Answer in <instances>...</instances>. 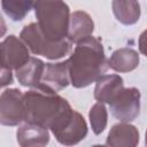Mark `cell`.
Masks as SVG:
<instances>
[{
  "instance_id": "1",
  "label": "cell",
  "mask_w": 147,
  "mask_h": 147,
  "mask_svg": "<svg viewBox=\"0 0 147 147\" xmlns=\"http://www.w3.org/2000/svg\"><path fill=\"white\" fill-rule=\"evenodd\" d=\"M67 61L69 64L70 83L76 88L86 87L96 82L109 68L103 46L93 36L78 42Z\"/></svg>"
},
{
  "instance_id": "2",
  "label": "cell",
  "mask_w": 147,
  "mask_h": 147,
  "mask_svg": "<svg viewBox=\"0 0 147 147\" xmlns=\"http://www.w3.org/2000/svg\"><path fill=\"white\" fill-rule=\"evenodd\" d=\"M25 123L41 125L51 131L59 129L74 113L70 103L59 94L30 90L24 93Z\"/></svg>"
},
{
  "instance_id": "3",
  "label": "cell",
  "mask_w": 147,
  "mask_h": 147,
  "mask_svg": "<svg viewBox=\"0 0 147 147\" xmlns=\"http://www.w3.org/2000/svg\"><path fill=\"white\" fill-rule=\"evenodd\" d=\"M37 24L52 41L65 40L69 32L70 9L63 1H37L33 5Z\"/></svg>"
},
{
  "instance_id": "4",
  "label": "cell",
  "mask_w": 147,
  "mask_h": 147,
  "mask_svg": "<svg viewBox=\"0 0 147 147\" xmlns=\"http://www.w3.org/2000/svg\"><path fill=\"white\" fill-rule=\"evenodd\" d=\"M20 37L33 54L51 60L61 59L71 49V42L67 39L62 41H52L46 38L37 23L25 25L21 31Z\"/></svg>"
},
{
  "instance_id": "5",
  "label": "cell",
  "mask_w": 147,
  "mask_h": 147,
  "mask_svg": "<svg viewBox=\"0 0 147 147\" xmlns=\"http://www.w3.org/2000/svg\"><path fill=\"white\" fill-rule=\"evenodd\" d=\"M25 119L24 94L17 88H8L0 98V122L2 125L15 126Z\"/></svg>"
},
{
  "instance_id": "6",
  "label": "cell",
  "mask_w": 147,
  "mask_h": 147,
  "mask_svg": "<svg viewBox=\"0 0 147 147\" xmlns=\"http://www.w3.org/2000/svg\"><path fill=\"white\" fill-rule=\"evenodd\" d=\"M113 116L123 123L136 119L140 110V91L136 87L122 88L109 103Z\"/></svg>"
},
{
  "instance_id": "7",
  "label": "cell",
  "mask_w": 147,
  "mask_h": 147,
  "mask_svg": "<svg viewBox=\"0 0 147 147\" xmlns=\"http://www.w3.org/2000/svg\"><path fill=\"white\" fill-rule=\"evenodd\" d=\"M1 68L15 71L30 60L26 45L16 36L10 34L1 42Z\"/></svg>"
},
{
  "instance_id": "8",
  "label": "cell",
  "mask_w": 147,
  "mask_h": 147,
  "mask_svg": "<svg viewBox=\"0 0 147 147\" xmlns=\"http://www.w3.org/2000/svg\"><path fill=\"white\" fill-rule=\"evenodd\" d=\"M70 83V72L68 61L57 63H46L40 84L36 90L55 94Z\"/></svg>"
},
{
  "instance_id": "9",
  "label": "cell",
  "mask_w": 147,
  "mask_h": 147,
  "mask_svg": "<svg viewBox=\"0 0 147 147\" xmlns=\"http://www.w3.org/2000/svg\"><path fill=\"white\" fill-rule=\"evenodd\" d=\"M55 139L63 146H74L80 142L87 134V124L84 117L76 110L55 131Z\"/></svg>"
},
{
  "instance_id": "10",
  "label": "cell",
  "mask_w": 147,
  "mask_h": 147,
  "mask_svg": "<svg viewBox=\"0 0 147 147\" xmlns=\"http://www.w3.org/2000/svg\"><path fill=\"white\" fill-rule=\"evenodd\" d=\"M21 147H45L49 142L48 129L32 123H24L16 132Z\"/></svg>"
},
{
  "instance_id": "11",
  "label": "cell",
  "mask_w": 147,
  "mask_h": 147,
  "mask_svg": "<svg viewBox=\"0 0 147 147\" xmlns=\"http://www.w3.org/2000/svg\"><path fill=\"white\" fill-rule=\"evenodd\" d=\"M107 147H137L139 132L134 125L129 123L115 124L107 137Z\"/></svg>"
},
{
  "instance_id": "12",
  "label": "cell",
  "mask_w": 147,
  "mask_h": 147,
  "mask_svg": "<svg viewBox=\"0 0 147 147\" xmlns=\"http://www.w3.org/2000/svg\"><path fill=\"white\" fill-rule=\"evenodd\" d=\"M94 30V23L91 16L82 10L74 11L70 16L68 39L70 42L78 44L84 39L92 36Z\"/></svg>"
},
{
  "instance_id": "13",
  "label": "cell",
  "mask_w": 147,
  "mask_h": 147,
  "mask_svg": "<svg viewBox=\"0 0 147 147\" xmlns=\"http://www.w3.org/2000/svg\"><path fill=\"white\" fill-rule=\"evenodd\" d=\"M122 88H124L122 77L118 75H103L96 80L94 98L98 102L109 105Z\"/></svg>"
},
{
  "instance_id": "14",
  "label": "cell",
  "mask_w": 147,
  "mask_h": 147,
  "mask_svg": "<svg viewBox=\"0 0 147 147\" xmlns=\"http://www.w3.org/2000/svg\"><path fill=\"white\" fill-rule=\"evenodd\" d=\"M45 65L46 64L40 59L30 57V60L24 65L16 70V78L18 83L23 86L36 90L40 84Z\"/></svg>"
},
{
  "instance_id": "15",
  "label": "cell",
  "mask_w": 147,
  "mask_h": 147,
  "mask_svg": "<svg viewBox=\"0 0 147 147\" xmlns=\"http://www.w3.org/2000/svg\"><path fill=\"white\" fill-rule=\"evenodd\" d=\"M139 65V54L137 51L123 47L116 49L108 60V67L117 72H129Z\"/></svg>"
},
{
  "instance_id": "16",
  "label": "cell",
  "mask_w": 147,
  "mask_h": 147,
  "mask_svg": "<svg viewBox=\"0 0 147 147\" xmlns=\"http://www.w3.org/2000/svg\"><path fill=\"white\" fill-rule=\"evenodd\" d=\"M113 11L118 22L125 25L134 24L140 17V5L138 1H119L115 0L111 2Z\"/></svg>"
},
{
  "instance_id": "17",
  "label": "cell",
  "mask_w": 147,
  "mask_h": 147,
  "mask_svg": "<svg viewBox=\"0 0 147 147\" xmlns=\"http://www.w3.org/2000/svg\"><path fill=\"white\" fill-rule=\"evenodd\" d=\"M34 2L23 0H3L1 2L2 9L13 21H21L32 9Z\"/></svg>"
},
{
  "instance_id": "18",
  "label": "cell",
  "mask_w": 147,
  "mask_h": 147,
  "mask_svg": "<svg viewBox=\"0 0 147 147\" xmlns=\"http://www.w3.org/2000/svg\"><path fill=\"white\" fill-rule=\"evenodd\" d=\"M90 123L92 126V130L95 134H100L101 132L105 131L107 126V119H108V114L107 109L103 103L96 102L95 105L92 106L90 109Z\"/></svg>"
},
{
  "instance_id": "19",
  "label": "cell",
  "mask_w": 147,
  "mask_h": 147,
  "mask_svg": "<svg viewBox=\"0 0 147 147\" xmlns=\"http://www.w3.org/2000/svg\"><path fill=\"white\" fill-rule=\"evenodd\" d=\"M13 83V75H11V70L8 69H3L1 68V86L5 87L8 84Z\"/></svg>"
},
{
  "instance_id": "20",
  "label": "cell",
  "mask_w": 147,
  "mask_h": 147,
  "mask_svg": "<svg viewBox=\"0 0 147 147\" xmlns=\"http://www.w3.org/2000/svg\"><path fill=\"white\" fill-rule=\"evenodd\" d=\"M139 51L147 57V29L140 34L139 37Z\"/></svg>"
},
{
  "instance_id": "21",
  "label": "cell",
  "mask_w": 147,
  "mask_h": 147,
  "mask_svg": "<svg viewBox=\"0 0 147 147\" xmlns=\"http://www.w3.org/2000/svg\"><path fill=\"white\" fill-rule=\"evenodd\" d=\"M92 147H106V146H102V145H94V146H92Z\"/></svg>"
},
{
  "instance_id": "22",
  "label": "cell",
  "mask_w": 147,
  "mask_h": 147,
  "mask_svg": "<svg viewBox=\"0 0 147 147\" xmlns=\"http://www.w3.org/2000/svg\"><path fill=\"white\" fill-rule=\"evenodd\" d=\"M145 141H146V146H147V131H146V139H145Z\"/></svg>"
}]
</instances>
